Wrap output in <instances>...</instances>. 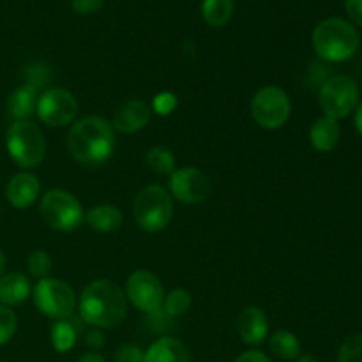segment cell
Returning <instances> with one entry per match:
<instances>
[{
    "label": "cell",
    "instance_id": "cell-1",
    "mask_svg": "<svg viewBox=\"0 0 362 362\" xmlns=\"http://www.w3.org/2000/svg\"><path fill=\"white\" fill-rule=\"evenodd\" d=\"M113 127L103 117H85L78 120L67 134V148L80 165H103L113 151Z\"/></svg>",
    "mask_w": 362,
    "mask_h": 362
},
{
    "label": "cell",
    "instance_id": "cell-2",
    "mask_svg": "<svg viewBox=\"0 0 362 362\" xmlns=\"http://www.w3.org/2000/svg\"><path fill=\"white\" fill-rule=\"evenodd\" d=\"M126 315V296L110 279H95L81 293L80 317L87 324L112 329L122 324Z\"/></svg>",
    "mask_w": 362,
    "mask_h": 362
},
{
    "label": "cell",
    "instance_id": "cell-3",
    "mask_svg": "<svg viewBox=\"0 0 362 362\" xmlns=\"http://www.w3.org/2000/svg\"><path fill=\"white\" fill-rule=\"evenodd\" d=\"M313 48L320 59L343 62L356 55L359 48V35L349 21L341 18H329L315 28Z\"/></svg>",
    "mask_w": 362,
    "mask_h": 362
},
{
    "label": "cell",
    "instance_id": "cell-4",
    "mask_svg": "<svg viewBox=\"0 0 362 362\" xmlns=\"http://www.w3.org/2000/svg\"><path fill=\"white\" fill-rule=\"evenodd\" d=\"M6 145L14 163L23 168H34L45 159V134L30 120H18L11 124L6 134Z\"/></svg>",
    "mask_w": 362,
    "mask_h": 362
},
{
    "label": "cell",
    "instance_id": "cell-5",
    "mask_svg": "<svg viewBox=\"0 0 362 362\" xmlns=\"http://www.w3.org/2000/svg\"><path fill=\"white\" fill-rule=\"evenodd\" d=\"M133 216L136 225L145 232H161L172 221V198L165 187L147 186L134 200Z\"/></svg>",
    "mask_w": 362,
    "mask_h": 362
},
{
    "label": "cell",
    "instance_id": "cell-6",
    "mask_svg": "<svg viewBox=\"0 0 362 362\" xmlns=\"http://www.w3.org/2000/svg\"><path fill=\"white\" fill-rule=\"evenodd\" d=\"M41 216L46 225L59 232H71L78 228L83 219L81 204L71 193L64 189H52L42 197Z\"/></svg>",
    "mask_w": 362,
    "mask_h": 362
},
{
    "label": "cell",
    "instance_id": "cell-7",
    "mask_svg": "<svg viewBox=\"0 0 362 362\" xmlns=\"http://www.w3.org/2000/svg\"><path fill=\"white\" fill-rule=\"evenodd\" d=\"M318 101L325 112V117H331L334 120L345 119L356 110L357 101H359V88L350 76L336 74L322 85Z\"/></svg>",
    "mask_w": 362,
    "mask_h": 362
},
{
    "label": "cell",
    "instance_id": "cell-8",
    "mask_svg": "<svg viewBox=\"0 0 362 362\" xmlns=\"http://www.w3.org/2000/svg\"><path fill=\"white\" fill-rule=\"evenodd\" d=\"M34 304L42 315L62 320L73 315L76 296L67 283L60 279H39L34 288Z\"/></svg>",
    "mask_w": 362,
    "mask_h": 362
},
{
    "label": "cell",
    "instance_id": "cell-9",
    "mask_svg": "<svg viewBox=\"0 0 362 362\" xmlns=\"http://www.w3.org/2000/svg\"><path fill=\"white\" fill-rule=\"evenodd\" d=\"M290 110L292 105L286 92L272 85L260 88L251 99V115L264 129H279L288 120Z\"/></svg>",
    "mask_w": 362,
    "mask_h": 362
},
{
    "label": "cell",
    "instance_id": "cell-10",
    "mask_svg": "<svg viewBox=\"0 0 362 362\" xmlns=\"http://www.w3.org/2000/svg\"><path fill=\"white\" fill-rule=\"evenodd\" d=\"M35 113L39 119L52 127L69 126L78 113V103L69 90L49 88L37 98Z\"/></svg>",
    "mask_w": 362,
    "mask_h": 362
},
{
    "label": "cell",
    "instance_id": "cell-11",
    "mask_svg": "<svg viewBox=\"0 0 362 362\" xmlns=\"http://www.w3.org/2000/svg\"><path fill=\"white\" fill-rule=\"evenodd\" d=\"M126 293L131 303L145 313H156L161 310L165 292L158 276L148 271H136L129 276Z\"/></svg>",
    "mask_w": 362,
    "mask_h": 362
},
{
    "label": "cell",
    "instance_id": "cell-12",
    "mask_svg": "<svg viewBox=\"0 0 362 362\" xmlns=\"http://www.w3.org/2000/svg\"><path fill=\"white\" fill-rule=\"evenodd\" d=\"M170 189L182 204H200L211 193V180L202 170L186 166L172 173Z\"/></svg>",
    "mask_w": 362,
    "mask_h": 362
},
{
    "label": "cell",
    "instance_id": "cell-13",
    "mask_svg": "<svg viewBox=\"0 0 362 362\" xmlns=\"http://www.w3.org/2000/svg\"><path fill=\"white\" fill-rule=\"evenodd\" d=\"M237 331L246 345L258 346L269 332V322L264 311L257 306L244 308L237 318Z\"/></svg>",
    "mask_w": 362,
    "mask_h": 362
},
{
    "label": "cell",
    "instance_id": "cell-14",
    "mask_svg": "<svg viewBox=\"0 0 362 362\" xmlns=\"http://www.w3.org/2000/svg\"><path fill=\"white\" fill-rule=\"evenodd\" d=\"M151 113V108L144 101H138V99L127 101L119 106L113 115V127L120 133H138L148 124Z\"/></svg>",
    "mask_w": 362,
    "mask_h": 362
},
{
    "label": "cell",
    "instance_id": "cell-15",
    "mask_svg": "<svg viewBox=\"0 0 362 362\" xmlns=\"http://www.w3.org/2000/svg\"><path fill=\"white\" fill-rule=\"evenodd\" d=\"M41 184L39 179L32 173H18L9 180L6 187V197L9 204L16 209H27L37 200Z\"/></svg>",
    "mask_w": 362,
    "mask_h": 362
},
{
    "label": "cell",
    "instance_id": "cell-16",
    "mask_svg": "<svg viewBox=\"0 0 362 362\" xmlns=\"http://www.w3.org/2000/svg\"><path fill=\"white\" fill-rule=\"evenodd\" d=\"M144 362H191V356L179 339L161 338L148 346Z\"/></svg>",
    "mask_w": 362,
    "mask_h": 362
},
{
    "label": "cell",
    "instance_id": "cell-17",
    "mask_svg": "<svg viewBox=\"0 0 362 362\" xmlns=\"http://www.w3.org/2000/svg\"><path fill=\"white\" fill-rule=\"evenodd\" d=\"M37 106V88L30 85H21L7 99V113L14 120H28Z\"/></svg>",
    "mask_w": 362,
    "mask_h": 362
},
{
    "label": "cell",
    "instance_id": "cell-18",
    "mask_svg": "<svg viewBox=\"0 0 362 362\" xmlns=\"http://www.w3.org/2000/svg\"><path fill=\"white\" fill-rule=\"evenodd\" d=\"M30 296V283L20 272L6 274L0 278V304L2 306H18Z\"/></svg>",
    "mask_w": 362,
    "mask_h": 362
},
{
    "label": "cell",
    "instance_id": "cell-19",
    "mask_svg": "<svg viewBox=\"0 0 362 362\" xmlns=\"http://www.w3.org/2000/svg\"><path fill=\"white\" fill-rule=\"evenodd\" d=\"M339 134H341V129H339L338 120L331 119V117H322V119L315 120V124L311 126L310 140L317 151L331 152L338 145Z\"/></svg>",
    "mask_w": 362,
    "mask_h": 362
},
{
    "label": "cell",
    "instance_id": "cell-20",
    "mask_svg": "<svg viewBox=\"0 0 362 362\" xmlns=\"http://www.w3.org/2000/svg\"><path fill=\"white\" fill-rule=\"evenodd\" d=\"M85 221L92 230H98V232H115L122 225V212L115 205H98L85 214Z\"/></svg>",
    "mask_w": 362,
    "mask_h": 362
},
{
    "label": "cell",
    "instance_id": "cell-21",
    "mask_svg": "<svg viewBox=\"0 0 362 362\" xmlns=\"http://www.w3.org/2000/svg\"><path fill=\"white\" fill-rule=\"evenodd\" d=\"M78 332H80V325H78V320L73 317V315L59 320L52 327L53 349L60 354L69 352V350L74 346V343H76Z\"/></svg>",
    "mask_w": 362,
    "mask_h": 362
},
{
    "label": "cell",
    "instance_id": "cell-22",
    "mask_svg": "<svg viewBox=\"0 0 362 362\" xmlns=\"http://www.w3.org/2000/svg\"><path fill=\"white\" fill-rule=\"evenodd\" d=\"M202 14L211 27H223L233 14V0H204Z\"/></svg>",
    "mask_w": 362,
    "mask_h": 362
},
{
    "label": "cell",
    "instance_id": "cell-23",
    "mask_svg": "<svg viewBox=\"0 0 362 362\" xmlns=\"http://www.w3.org/2000/svg\"><path fill=\"white\" fill-rule=\"evenodd\" d=\"M271 350L283 361H293L300 356V343L296 334L288 331H278L271 338Z\"/></svg>",
    "mask_w": 362,
    "mask_h": 362
},
{
    "label": "cell",
    "instance_id": "cell-24",
    "mask_svg": "<svg viewBox=\"0 0 362 362\" xmlns=\"http://www.w3.org/2000/svg\"><path fill=\"white\" fill-rule=\"evenodd\" d=\"M147 165L158 175H170L175 172V158L165 147H154L147 152Z\"/></svg>",
    "mask_w": 362,
    "mask_h": 362
},
{
    "label": "cell",
    "instance_id": "cell-25",
    "mask_svg": "<svg viewBox=\"0 0 362 362\" xmlns=\"http://www.w3.org/2000/svg\"><path fill=\"white\" fill-rule=\"evenodd\" d=\"M191 303H193V299H191V293L187 292V290H182V288L173 290V292H170L168 297H166V303H165L166 315L172 318L180 317V315H184L187 310H189Z\"/></svg>",
    "mask_w": 362,
    "mask_h": 362
},
{
    "label": "cell",
    "instance_id": "cell-26",
    "mask_svg": "<svg viewBox=\"0 0 362 362\" xmlns=\"http://www.w3.org/2000/svg\"><path fill=\"white\" fill-rule=\"evenodd\" d=\"M28 271L34 278L45 279L48 278L49 271H52V258L45 250L32 251L28 257Z\"/></svg>",
    "mask_w": 362,
    "mask_h": 362
},
{
    "label": "cell",
    "instance_id": "cell-27",
    "mask_svg": "<svg viewBox=\"0 0 362 362\" xmlns=\"http://www.w3.org/2000/svg\"><path fill=\"white\" fill-rule=\"evenodd\" d=\"M338 362H362V334H354L343 341Z\"/></svg>",
    "mask_w": 362,
    "mask_h": 362
},
{
    "label": "cell",
    "instance_id": "cell-28",
    "mask_svg": "<svg viewBox=\"0 0 362 362\" xmlns=\"http://www.w3.org/2000/svg\"><path fill=\"white\" fill-rule=\"evenodd\" d=\"M23 76H25V83L39 90V88H42L49 81V71L45 64L34 62L30 64V66L25 67Z\"/></svg>",
    "mask_w": 362,
    "mask_h": 362
},
{
    "label": "cell",
    "instance_id": "cell-29",
    "mask_svg": "<svg viewBox=\"0 0 362 362\" xmlns=\"http://www.w3.org/2000/svg\"><path fill=\"white\" fill-rule=\"evenodd\" d=\"M16 315L7 306H0V345H6L16 332Z\"/></svg>",
    "mask_w": 362,
    "mask_h": 362
},
{
    "label": "cell",
    "instance_id": "cell-30",
    "mask_svg": "<svg viewBox=\"0 0 362 362\" xmlns=\"http://www.w3.org/2000/svg\"><path fill=\"white\" fill-rule=\"evenodd\" d=\"M177 106V98L172 92H161L154 98V103H152V108H154L156 113L159 115H170V113L175 110Z\"/></svg>",
    "mask_w": 362,
    "mask_h": 362
},
{
    "label": "cell",
    "instance_id": "cell-31",
    "mask_svg": "<svg viewBox=\"0 0 362 362\" xmlns=\"http://www.w3.org/2000/svg\"><path fill=\"white\" fill-rule=\"evenodd\" d=\"M145 354L134 345H124L117 350L115 361L117 362H144Z\"/></svg>",
    "mask_w": 362,
    "mask_h": 362
},
{
    "label": "cell",
    "instance_id": "cell-32",
    "mask_svg": "<svg viewBox=\"0 0 362 362\" xmlns=\"http://www.w3.org/2000/svg\"><path fill=\"white\" fill-rule=\"evenodd\" d=\"M71 4L78 14L98 13L103 7V0H71Z\"/></svg>",
    "mask_w": 362,
    "mask_h": 362
},
{
    "label": "cell",
    "instance_id": "cell-33",
    "mask_svg": "<svg viewBox=\"0 0 362 362\" xmlns=\"http://www.w3.org/2000/svg\"><path fill=\"white\" fill-rule=\"evenodd\" d=\"M345 9L350 20L362 27V0H346Z\"/></svg>",
    "mask_w": 362,
    "mask_h": 362
},
{
    "label": "cell",
    "instance_id": "cell-34",
    "mask_svg": "<svg viewBox=\"0 0 362 362\" xmlns=\"http://www.w3.org/2000/svg\"><path fill=\"white\" fill-rule=\"evenodd\" d=\"M233 362H271V359L265 354L257 352V350H250V352L240 354Z\"/></svg>",
    "mask_w": 362,
    "mask_h": 362
},
{
    "label": "cell",
    "instance_id": "cell-35",
    "mask_svg": "<svg viewBox=\"0 0 362 362\" xmlns=\"http://www.w3.org/2000/svg\"><path fill=\"white\" fill-rule=\"evenodd\" d=\"M85 343H87L90 349L99 350V349H103V345H105V336H103V332H99V331H92V332H88L87 338H85Z\"/></svg>",
    "mask_w": 362,
    "mask_h": 362
},
{
    "label": "cell",
    "instance_id": "cell-36",
    "mask_svg": "<svg viewBox=\"0 0 362 362\" xmlns=\"http://www.w3.org/2000/svg\"><path fill=\"white\" fill-rule=\"evenodd\" d=\"M78 362H106V361L103 359V357L99 356V354L88 352V354H85V356H81L80 361H78Z\"/></svg>",
    "mask_w": 362,
    "mask_h": 362
},
{
    "label": "cell",
    "instance_id": "cell-37",
    "mask_svg": "<svg viewBox=\"0 0 362 362\" xmlns=\"http://www.w3.org/2000/svg\"><path fill=\"white\" fill-rule=\"evenodd\" d=\"M356 127L362 136V103L359 105V108H357V113H356Z\"/></svg>",
    "mask_w": 362,
    "mask_h": 362
},
{
    "label": "cell",
    "instance_id": "cell-38",
    "mask_svg": "<svg viewBox=\"0 0 362 362\" xmlns=\"http://www.w3.org/2000/svg\"><path fill=\"white\" fill-rule=\"evenodd\" d=\"M4 269H6V255L0 251V278H2L4 274Z\"/></svg>",
    "mask_w": 362,
    "mask_h": 362
},
{
    "label": "cell",
    "instance_id": "cell-39",
    "mask_svg": "<svg viewBox=\"0 0 362 362\" xmlns=\"http://www.w3.org/2000/svg\"><path fill=\"white\" fill-rule=\"evenodd\" d=\"M297 362H320V361H317L315 357H311V356H304V357H300Z\"/></svg>",
    "mask_w": 362,
    "mask_h": 362
}]
</instances>
